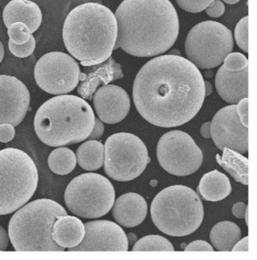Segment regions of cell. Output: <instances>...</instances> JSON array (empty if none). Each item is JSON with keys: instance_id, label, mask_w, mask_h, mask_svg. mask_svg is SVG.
<instances>
[{"instance_id": "9a60e30c", "label": "cell", "mask_w": 257, "mask_h": 260, "mask_svg": "<svg viewBox=\"0 0 257 260\" xmlns=\"http://www.w3.org/2000/svg\"><path fill=\"white\" fill-rule=\"evenodd\" d=\"M30 94L26 85L15 76L0 75V124L14 127L22 122L29 110Z\"/></svg>"}, {"instance_id": "7a4b0ae2", "label": "cell", "mask_w": 257, "mask_h": 260, "mask_svg": "<svg viewBox=\"0 0 257 260\" xmlns=\"http://www.w3.org/2000/svg\"><path fill=\"white\" fill-rule=\"evenodd\" d=\"M115 17L116 44L135 57L166 52L178 37V15L169 0H124Z\"/></svg>"}, {"instance_id": "836d02e7", "label": "cell", "mask_w": 257, "mask_h": 260, "mask_svg": "<svg viewBox=\"0 0 257 260\" xmlns=\"http://www.w3.org/2000/svg\"><path fill=\"white\" fill-rule=\"evenodd\" d=\"M225 9V6L220 0H214L205 9V12L211 18H217L223 15Z\"/></svg>"}, {"instance_id": "f546056e", "label": "cell", "mask_w": 257, "mask_h": 260, "mask_svg": "<svg viewBox=\"0 0 257 260\" xmlns=\"http://www.w3.org/2000/svg\"><path fill=\"white\" fill-rule=\"evenodd\" d=\"M223 67L230 71H243L248 68V60L241 53H230L223 60Z\"/></svg>"}, {"instance_id": "4dcf8cb0", "label": "cell", "mask_w": 257, "mask_h": 260, "mask_svg": "<svg viewBox=\"0 0 257 260\" xmlns=\"http://www.w3.org/2000/svg\"><path fill=\"white\" fill-rule=\"evenodd\" d=\"M36 48V40L34 36H31L29 41L22 45H16L9 40V48L11 53L15 57L25 58L34 53Z\"/></svg>"}, {"instance_id": "8fae6325", "label": "cell", "mask_w": 257, "mask_h": 260, "mask_svg": "<svg viewBox=\"0 0 257 260\" xmlns=\"http://www.w3.org/2000/svg\"><path fill=\"white\" fill-rule=\"evenodd\" d=\"M160 166L169 174L185 177L202 166L203 153L191 136L181 131L165 134L157 145Z\"/></svg>"}, {"instance_id": "9c48e42d", "label": "cell", "mask_w": 257, "mask_h": 260, "mask_svg": "<svg viewBox=\"0 0 257 260\" xmlns=\"http://www.w3.org/2000/svg\"><path fill=\"white\" fill-rule=\"evenodd\" d=\"M233 34L216 21H207L192 27L187 36L185 50L188 60L200 69H212L223 63L233 51Z\"/></svg>"}, {"instance_id": "8992f818", "label": "cell", "mask_w": 257, "mask_h": 260, "mask_svg": "<svg viewBox=\"0 0 257 260\" xmlns=\"http://www.w3.org/2000/svg\"><path fill=\"white\" fill-rule=\"evenodd\" d=\"M155 226L170 236L183 237L196 232L204 219V207L197 193L182 185L160 191L151 205Z\"/></svg>"}, {"instance_id": "4fadbf2b", "label": "cell", "mask_w": 257, "mask_h": 260, "mask_svg": "<svg viewBox=\"0 0 257 260\" xmlns=\"http://www.w3.org/2000/svg\"><path fill=\"white\" fill-rule=\"evenodd\" d=\"M211 138L220 150L224 149L244 154L248 151V127H244L232 104L217 112L210 122Z\"/></svg>"}, {"instance_id": "7402d4cb", "label": "cell", "mask_w": 257, "mask_h": 260, "mask_svg": "<svg viewBox=\"0 0 257 260\" xmlns=\"http://www.w3.org/2000/svg\"><path fill=\"white\" fill-rule=\"evenodd\" d=\"M232 191L231 183L226 174L214 170L201 179L198 192L205 200L219 202L228 197Z\"/></svg>"}, {"instance_id": "30bf717a", "label": "cell", "mask_w": 257, "mask_h": 260, "mask_svg": "<svg viewBox=\"0 0 257 260\" xmlns=\"http://www.w3.org/2000/svg\"><path fill=\"white\" fill-rule=\"evenodd\" d=\"M149 158L147 148L136 135L117 133L104 146V170L113 180L131 181L143 174Z\"/></svg>"}, {"instance_id": "5bb4252c", "label": "cell", "mask_w": 257, "mask_h": 260, "mask_svg": "<svg viewBox=\"0 0 257 260\" xmlns=\"http://www.w3.org/2000/svg\"><path fill=\"white\" fill-rule=\"evenodd\" d=\"M82 242L69 251H127L128 240L124 230L115 222L95 220L85 224Z\"/></svg>"}, {"instance_id": "74e56055", "label": "cell", "mask_w": 257, "mask_h": 260, "mask_svg": "<svg viewBox=\"0 0 257 260\" xmlns=\"http://www.w3.org/2000/svg\"><path fill=\"white\" fill-rule=\"evenodd\" d=\"M247 208V207L246 206L245 204L243 203V202H238L234 205L233 208L234 216L238 218V219H241V218L244 217Z\"/></svg>"}, {"instance_id": "e0dca14e", "label": "cell", "mask_w": 257, "mask_h": 260, "mask_svg": "<svg viewBox=\"0 0 257 260\" xmlns=\"http://www.w3.org/2000/svg\"><path fill=\"white\" fill-rule=\"evenodd\" d=\"M86 73H80V85L78 87V94L83 99L91 100L97 88L100 85H106L112 81L121 79L124 76L121 66L112 57L104 63L91 66Z\"/></svg>"}, {"instance_id": "83f0119b", "label": "cell", "mask_w": 257, "mask_h": 260, "mask_svg": "<svg viewBox=\"0 0 257 260\" xmlns=\"http://www.w3.org/2000/svg\"><path fill=\"white\" fill-rule=\"evenodd\" d=\"M10 41L16 45H22L29 41L32 34L29 27L22 22H15L8 27Z\"/></svg>"}, {"instance_id": "ffe728a7", "label": "cell", "mask_w": 257, "mask_h": 260, "mask_svg": "<svg viewBox=\"0 0 257 260\" xmlns=\"http://www.w3.org/2000/svg\"><path fill=\"white\" fill-rule=\"evenodd\" d=\"M3 21L6 27L15 22H22L31 34L37 30L43 21L41 9L30 0H12L3 10Z\"/></svg>"}, {"instance_id": "f1b7e54d", "label": "cell", "mask_w": 257, "mask_h": 260, "mask_svg": "<svg viewBox=\"0 0 257 260\" xmlns=\"http://www.w3.org/2000/svg\"><path fill=\"white\" fill-rule=\"evenodd\" d=\"M235 41L242 51L248 52V16L243 18L236 25Z\"/></svg>"}, {"instance_id": "cb8c5ba5", "label": "cell", "mask_w": 257, "mask_h": 260, "mask_svg": "<svg viewBox=\"0 0 257 260\" xmlns=\"http://www.w3.org/2000/svg\"><path fill=\"white\" fill-rule=\"evenodd\" d=\"M241 236V229L230 221L216 224L210 231V241L219 251H230Z\"/></svg>"}, {"instance_id": "d6a6232c", "label": "cell", "mask_w": 257, "mask_h": 260, "mask_svg": "<svg viewBox=\"0 0 257 260\" xmlns=\"http://www.w3.org/2000/svg\"><path fill=\"white\" fill-rule=\"evenodd\" d=\"M237 113L244 127H248V98H243L236 105Z\"/></svg>"}, {"instance_id": "52a82bcc", "label": "cell", "mask_w": 257, "mask_h": 260, "mask_svg": "<svg viewBox=\"0 0 257 260\" xmlns=\"http://www.w3.org/2000/svg\"><path fill=\"white\" fill-rule=\"evenodd\" d=\"M38 170L21 149L0 151V216L9 214L27 203L38 186Z\"/></svg>"}, {"instance_id": "277c9868", "label": "cell", "mask_w": 257, "mask_h": 260, "mask_svg": "<svg viewBox=\"0 0 257 260\" xmlns=\"http://www.w3.org/2000/svg\"><path fill=\"white\" fill-rule=\"evenodd\" d=\"M95 116L91 106L75 95H59L46 101L34 117L39 139L52 147L76 144L88 139Z\"/></svg>"}, {"instance_id": "f35d334b", "label": "cell", "mask_w": 257, "mask_h": 260, "mask_svg": "<svg viewBox=\"0 0 257 260\" xmlns=\"http://www.w3.org/2000/svg\"><path fill=\"white\" fill-rule=\"evenodd\" d=\"M9 236L3 227L0 225V251H5L9 247Z\"/></svg>"}, {"instance_id": "ab89813d", "label": "cell", "mask_w": 257, "mask_h": 260, "mask_svg": "<svg viewBox=\"0 0 257 260\" xmlns=\"http://www.w3.org/2000/svg\"><path fill=\"white\" fill-rule=\"evenodd\" d=\"M232 251L235 252H247L249 251L248 248V237L243 238L241 241H237L236 244L234 245Z\"/></svg>"}, {"instance_id": "e575fe53", "label": "cell", "mask_w": 257, "mask_h": 260, "mask_svg": "<svg viewBox=\"0 0 257 260\" xmlns=\"http://www.w3.org/2000/svg\"><path fill=\"white\" fill-rule=\"evenodd\" d=\"M15 130L14 126L7 123L0 124V142L8 143L15 138Z\"/></svg>"}, {"instance_id": "d6986e66", "label": "cell", "mask_w": 257, "mask_h": 260, "mask_svg": "<svg viewBox=\"0 0 257 260\" xmlns=\"http://www.w3.org/2000/svg\"><path fill=\"white\" fill-rule=\"evenodd\" d=\"M147 209V204L141 196L137 193H126L113 204V217L122 226L132 228L143 222Z\"/></svg>"}, {"instance_id": "6da1fadb", "label": "cell", "mask_w": 257, "mask_h": 260, "mask_svg": "<svg viewBox=\"0 0 257 260\" xmlns=\"http://www.w3.org/2000/svg\"><path fill=\"white\" fill-rule=\"evenodd\" d=\"M205 80L191 61L167 54L148 61L138 72L133 99L145 120L162 127L183 125L203 105Z\"/></svg>"}, {"instance_id": "b9f144b4", "label": "cell", "mask_w": 257, "mask_h": 260, "mask_svg": "<svg viewBox=\"0 0 257 260\" xmlns=\"http://www.w3.org/2000/svg\"><path fill=\"white\" fill-rule=\"evenodd\" d=\"M205 96H209L211 94L212 91H213V86L209 82H205Z\"/></svg>"}, {"instance_id": "d4e9b609", "label": "cell", "mask_w": 257, "mask_h": 260, "mask_svg": "<svg viewBox=\"0 0 257 260\" xmlns=\"http://www.w3.org/2000/svg\"><path fill=\"white\" fill-rule=\"evenodd\" d=\"M76 158L82 169L97 171L104 165V146L94 140L86 141L78 148Z\"/></svg>"}, {"instance_id": "44dd1931", "label": "cell", "mask_w": 257, "mask_h": 260, "mask_svg": "<svg viewBox=\"0 0 257 260\" xmlns=\"http://www.w3.org/2000/svg\"><path fill=\"white\" fill-rule=\"evenodd\" d=\"M85 225L80 219L69 215L57 218L53 225L51 236L54 242L63 248L79 245L85 236Z\"/></svg>"}, {"instance_id": "f6af8a7d", "label": "cell", "mask_w": 257, "mask_h": 260, "mask_svg": "<svg viewBox=\"0 0 257 260\" xmlns=\"http://www.w3.org/2000/svg\"><path fill=\"white\" fill-rule=\"evenodd\" d=\"M244 216H245L246 219V223L247 225H248V209L246 210L245 214H244Z\"/></svg>"}, {"instance_id": "3957f363", "label": "cell", "mask_w": 257, "mask_h": 260, "mask_svg": "<svg viewBox=\"0 0 257 260\" xmlns=\"http://www.w3.org/2000/svg\"><path fill=\"white\" fill-rule=\"evenodd\" d=\"M114 14L104 5L87 3L70 12L63 27L65 47L83 67L104 63L116 44Z\"/></svg>"}, {"instance_id": "ee69618b", "label": "cell", "mask_w": 257, "mask_h": 260, "mask_svg": "<svg viewBox=\"0 0 257 260\" xmlns=\"http://www.w3.org/2000/svg\"><path fill=\"white\" fill-rule=\"evenodd\" d=\"M222 1L225 2L226 3L229 5H234L238 3L240 0H222Z\"/></svg>"}, {"instance_id": "5b68a950", "label": "cell", "mask_w": 257, "mask_h": 260, "mask_svg": "<svg viewBox=\"0 0 257 260\" xmlns=\"http://www.w3.org/2000/svg\"><path fill=\"white\" fill-rule=\"evenodd\" d=\"M57 202L43 199L23 205L12 216L9 236L17 251H63L51 236L53 225L58 216L67 215Z\"/></svg>"}, {"instance_id": "d590c367", "label": "cell", "mask_w": 257, "mask_h": 260, "mask_svg": "<svg viewBox=\"0 0 257 260\" xmlns=\"http://www.w3.org/2000/svg\"><path fill=\"white\" fill-rule=\"evenodd\" d=\"M185 251H213V247L205 241H196L187 245Z\"/></svg>"}, {"instance_id": "4316f807", "label": "cell", "mask_w": 257, "mask_h": 260, "mask_svg": "<svg viewBox=\"0 0 257 260\" xmlns=\"http://www.w3.org/2000/svg\"><path fill=\"white\" fill-rule=\"evenodd\" d=\"M133 251H174L168 239L159 236H148L140 239L134 246Z\"/></svg>"}, {"instance_id": "ba28073f", "label": "cell", "mask_w": 257, "mask_h": 260, "mask_svg": "<svg viewBox=\"0 0 257 260\" xmlns=\"http://www.w3.org/2000/svg\"><path fill=\"white\" fill-rule=\"evenodd\" d=\"M65 201L73 214L94 219L110 212L115 202V189L104 176L88 173L70 182L65 190Z\"/></svg>"}, {"instance_id": "603a6c76", "label": "cell", "mask_w": 257, "mask_h": 260, "mask_svg": "<svg viewBox=\"0 0 257 260\" xmlns=\"http://www.w3.org/2000/svg\"><path fill=\"white\" fill-rule=\"evenodd\" d=\"M222 155H216V161L238 183L248 185V159L233 149H224Z\"/></svg>"}, {"instance_id": "8d00e7d4", "label": "cell", "mask_w": 257, "mask_h": 260, "mask_svg": "<svg viewBox=\"0 0 257 260\" xmlns=\"http://www.w3.org/2000/svg\"><path fill=\"white\" fill-rule=\"evenodd\" d=\"M104 132V125L103 124L102 121L99 119V118H95L94 126L92 132H91V135L88 137L89 140H96L100 139L102 137L103 134Z\"/></svg>"}, {"instance_id": "1f68e13d", "label": "cell", "mask_w": 257, "mask_h": 260, "mask_svg": "<svg viewBox=\"0 0 257 260\" xmlns=\"http://www.w3.org/2000/svg\"><path fill=\"white\" fill-rule=\"evenodd\" d=\"M181 9L190 13H199L205 10L214 0H176Z\"/></svg>"}, {"instance_id": "7bdbcfd3", "label": "cell", "mask_w": 257, "mask_h": 260, "mask_svg": "<svg viewBox=\"0 0 257 260\" xmlns=\"http://www.w3.org/2000/svg\"><path fill=\"white\" fill-rule=\"evenodd\" d=\"M5 55V49L4 46H3V43L0 41V63L3 61V58H4Z\"/></svg>"}, {"instance_id": "ac0fdd59", "label": "cell", "mask_w": 257, "mask_h": 260, "mask_svg": "<svg viewBox=\"0 0 257 260\" xmlns=\"http://www.w3.org/2000/svg\"><path fill=\"white\" fill-rule=\"evenodd\" d=\"M215 84L218 94L224 101L237 104L248 96V68L233 72L226 69L222 65L216 73Z\"/></svg>"}, {"instance_id": "60d3db41", "label": "cell", "mask_w": 257, "mask_h": 260, "mask_svg": "<svg viewBox=\"0 0 257 260\" xmlns=\"http://www.w3.org/2000/svg\"><path fill=\"white\" fill-rule=\"evenodd\" d=\"M201 135L203 138L209 139L211 138V129H210V122H205L201 127Z\"/></svg>"}, {"instance_id": "484cf974", "label": "cell", "mask_w": 257, "mask_h": 260, "mask_svg": "<svg viewBox=\"0 0 257 260\" xmlns=\"http://www.w3.org/2000/svg\"><path fill=\"white\" fill-rule=\"evenodd\" d=\"M48 164L50 170L54 174L67 175L76 168V155L68 148H57L48 156Z\"/></svg>"}, {"instance_id": "2e32d148", "label": "cell", "mask_w": 257, "mask_h": 260, "mask_svg": "<svg viewBox=\"0 0 257 260\" xmlns=\"http://www.w3.org/2000/svg\"><path fill=\"white\" fill-rule=\"evenodd\" d=\"M95 111L101 121L113 124L124 119L131 107L128 94L121 87L103 85L93 95Z\"/></svg>"}, {"instance_id": "7c38bea8", "label": "cell", "mask_w": 257, "mask_h": 260, "mask_svg": "<svg viewBox=\"0 0 257 260\" xmlns=\"http://www.w3.org/2000/svg\"><path fill=\"white\" fill-rule=\"evenodd\" d=\"M79 63L66 53L52 51L40 57L34 69L38 86L48 94L61 95L71 92L79 82Z\"/></svg>"}]
</instances>
